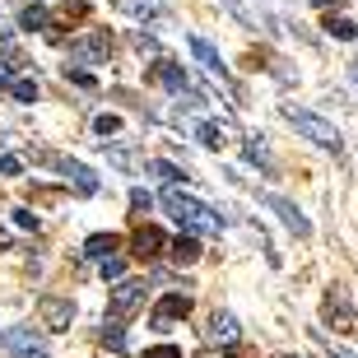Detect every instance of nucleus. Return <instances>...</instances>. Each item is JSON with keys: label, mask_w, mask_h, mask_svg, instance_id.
Listing matches in <instances>:
<instances>
[{"label": "nucleus", "mask_w": 358, "mask_h": 358, "mask_svg": "<svg viewBox=\"0 0 358 358\" xmlns=\"http://www.w3.org/2000/svg\"><path fill=\"white\" fill-rule=\"evenodd\" d=\"M126 275V261H121V256H107L103 261V279H121Z\"/></svg>", "instance_id": "23"}, {"label": "nucleus", "mask_w": 358, "mask_h": 358, "mask_svg": "<svg viewBox=\"0 0 358 358\" xmlns=\"http://www.w3.org/2000/svg\"><path fill=\"white\" fill-rule=\"evenodd\" d=\"M163 205H168V214H173L182 228H191V233H219V228H224V219H219L210 205H200L196 196H182L177 186L163 191Z\"/></svg>", "instance_id": "1"}, {"label": "nucleus", "mask_w": 358, "mask_h": 358, "mask_svg": "<svg viewBox=\"0 0 358 358\" xmlns=\"http://www.w3.org/2000/svg\"><path fill=\"white\" fill-rule=\"evenodd\" d=\"M191 317V293H163L159 303H154V312H149V326L154 331H173L177 321Z\"/></svg>", "instance_id": "4"}, {"label": "nucleus", "mask_w": 358, "mask_h": 358, "mask_svg": "<svg viewBox=\"0 0 358 358\" xmlns=\"http://www.w3.org/2000/svg\"><path fill=\"white\" fill-rule=\"evenodd\" d=\"M145 358H182V349L177 345H154V349H145Z\"/></svg>", "instance_id": "26"}, {"label": "nucleus", "mask_w": 358, "mask_h": 358, "mask_svg": "<svg viewBox=\"0 0 358 358\" xmlns=\"http://www.w3.org/2000/svg\"><path fill=\"white\" fill-rule=\"evenodd\" d=\"M168 252H173L177 266H196V261H200V242H196V233H182V238H177Z\"/></svg>", "instance_id": "13"}, {"label": "nucleus", "mask_w": 358, "mask_h": 358, "mask_svg": "<svg viewBox=\"0 0 358 358\" xmlns=\"http://www.w3.org/2000/svg\"><path fill=\"white\" fill-rule=\"evenodd\" d=\"M107 52H112V38H107V33H93L89 42H75V47H70L75 61H103Z\"/></svg>", "instance_id": "10"}, {"label": "nucleus", "mask_w": 358, "mask_h": 358, "mask_svg": "<svg viewBox=\"0 0 358 358\" xmlns=\"http://www.w3.org/2000/svg\"><path fill=\"white\" fill-rule=\"evenodd\" d=\"M84 14H89V5H84V0H75V5H66V10H61V19L70 24V19H84Z\"/></svg>", "instance_id": "28"}, {"label": "nucleus", "mask_w": 358, "mask_h": 358, "mask_svg": "<svg viewBox=\"0 0 358 358\" xmlns=\"http://www.w3.org/2000/svg\"><path fill=\"white\" fill-rule=\"evenodd\" d=\"M103 345H107V349H117V354L126 349V335H121V321H107V326H103Z\"/></svg>", "instance_id": "19"}, {"label": "nucleus", "mask_w": 358, "mask_h": 358, "mask_svg": "<svg viewBox=\"0 0 358 358\" xmlns=\"http://www.w3.org/2000/svg\"><path fill=\"white\" fill-rule=\"evenodd\" d=\"M0 340H5V335H0Z\"/></svg>", "instance_id": "34"}, {"label": "nucleus", "mask_w": 358, "mask_h": 358, "mask_svg": "<svg viewBox=\"0 0 358 358\" xmlns=\"http://www.w3.org/2000/svg\"><path fill=\"white\" fill-rule=\"evenodd\" d=\"M228 358H242V354H228Z\"/></svg>", "instance_id": "33"}, {"label": "nucleus", "mask_w": 358, "mask_h": 358, "mask_svg": "<svg viewBox=\"0 0 358 358\" xmlns=\"http://www.w3.org/2000/svg\"><path fill=\"white\" fill-rule=\"evenodd\" d=\"M38 317H42V326H47V331H66L70 321H75V303H70V298H42V303H38Z\"/></svg>", "instance_id": "6"}, {"label": "nucleus", "mask_w": 358, "mask_h": 358, "mask_svg": "<svg viewBox=\"0 0 358 358\" xmlns=\"http://www.w3.org/2000/svg\"><path fill=\"white\" fill-rule=\"evenodd\" d=\"M191 52H196V61H205V66H210L214 75L228 84V70H224V61H219V52H214L210 42H205V38H191Z\"/></svg>", "instance_id": "14"}, {"label": "nucleus", "mask_w": 358, "mask_h": 358, "mask_svg": "<svg viewBox=\"0 0 358 358\" xmlns=\"http://www.w3.org/2000/svg\"><path fill=\"white\" fill-rule=\"evenodd\" d=\"M261 200H266L270 210H275L279 219H284V228H293L298 238H307V233H312V224H307V219H303V210H298L293 200H284V196H261Z\"/></svg>", "instance_id": "7"}, {"label": "nucleus", "mask_w": 358, "mask_h": 358, "mask_svg": "<svg viewBox=\"0 0 358 358\" xmlns=\"http://www.w3.org/2000/svg\"><path fill=\"white\" fill-rule=\"evenodd\" d=\"M284 121H289L293 131L303 135V140H312V145H321V149H340V131H335L331 121H321L317 112H303V107H284Z\"/></svg>", "instance_id": "2"}, {"label": "nucleus", "mask_w": 358, "mask_h": 358, "mask_svg": "<svg viewBox=\"0 0 358 358\" xmlns=\"http://www.w3.org/2000/svg\"><path fill=\"white\" fill-rule=\"evenodd\" d=\"M354 80H358V66H354Z\"/></svg>", "instance_id": "32"}, {"label": "nucleus", "mask_w": 358, "mask_h": 358, "mask_svg": "<svg viewBox=\"0 0 358 358\" xmlns=\"http://www.w3.org/2000/svg\"><path fill=\"white\" fill-rule=\"evenodd\" d=\"M149 75H154L163 89H173V93H182V89H186V70L177 66V61H159V66L149 70Z\"/></svg>", "instance_id": "11"}, {"label": "nucleus", "mask_w": 358, "mask_h": 358, "mask_svg": "<svg viewBox=\"0 0 358 358\" xmlns=\"http://www.w3.org/2000/svg\"><path fill=\"white\" fill-rule=\"evenodd\" d=\"M14 224L28 228V233H38V214H33V210H14Z\"/></svg>", "instance_id": "24"}, {"label": "nucleus", "mask_w": 358, "mask_h": 358, "mask_svg": "<svg viewBox=\"0 0 358 358\" xmlns=\"http://www.w3.org/2000/svg\"><path fill=\"white\" fill-rule=\"evenodd\" d=\"M326 317L335 321V331H354V307H349L345 289H331V293H326Z\"/></svg>", "instance_id": "9"}, {"label": "nucleus", "mask_w": 358, "mask_h": 358, "mask_svg": "<svg viewBox=\"0 0 358 358\" xmlns=\"http://www.w3.org/2000/svg\"><path fill=\"white\" fill-rule=\"evenodd\" d=\"M312 5H321V10H335V5H340V0H312Z\"/></svg>", "instance_id": "31"}, {"label": "nucleus", "mask_w": 358, "mask_h": 358, "mask_svg": "<svg viewBox=\"0 0 358 358\" xmlns=\"http://www.w3.org/2000/svg\"><path fill=\"white\" fill-rule=\"evenodd\" d=\"M112 252H121V238H117V233H93V238L84 242V256H93V261H107Z\"/></svg>", "instance_id": "12"}, {"label": "nucleus", "mask_w": 358, "mask_h": 358, "mask_svg": "<svg viewBox=\"0 0 358 358\" xmlns=\"http://www.w3.org/2000/svg\"><path fill=\"white\" fill-rule=\"evenodd\" d=\"M52 24V14L42 10V5H28L24 14H19V28H28V33H33V28H47Z\"/></svg>", "instance_id": "16"}, {"label": "nucleus", "mask_w": 358, "mask_h": 358, "mask_svg": "<svg viewBox=\"0 0 358 358\" xmlns=\"http://www.w3.org/2000/svg\"><path fill=\"white\" fill-rule=\"evenodd\" d=\"M317 340H321V345H326V349H331V354H335V358H358V354H349V349H340V345H331V335H321V331H317Z\"/></svg>", "instance_id": "29"}, {"label": "nucleus", "mask_w": 358, "mask_h": 358, "mask_svg": "<svg viewBox=\"0 0 358 358\" xmlns=\"http://www.w3.org/2000/svg\"><path fill=\"white\" fill-rule=\"evenodd\" d=\"M210 340H224V345H233V340H238V321L228 317V312H224V317H214V321H210Z\"/></svg>", "instance_id": "15"}, {"label": "nucleus", "mask_w": 358, "mask_h": 358, "mask_svg": "<svg viewBox=\"0 0 358 358\" xmlns=\"http://www.w3.org/2000/svg\"><path fill=\"white\" fill-rule=\"evenodd\" d=\"M131 210L135 214H149V210H154V196H149V191H131Z\"/></svg>", "instance_id": "22"}, {"label": "nucleus", "mask_w": 358, "mask_h": 358, "mask_svg": "<svg viewBox=\"0 0 358 358\" xmlns=\"http://www.w3.org/2000/svg\"><path fill=\"white\" fill-rule=\"evenodd\" d=\"M0 89H14V70L5 66V61H0Z\"/></svg>", "instance_id": "30"}, {"label": "nucleus", "mask_w": 358, "mask_h": 358, "mask_svg": "<svg viewBox=\"0 0 358 358\" xmlns=\"http://www.w3.org/2000/svg\"><path fill=\"white\" fill-rule=\"evenodd\" d=\"M93 131H98V135H117L121 121H117V117H98V121H93Z\"/></svg>", "instance_id": "27"}, {"label": "nucleus", "mask_w": 358, "mask_h": 358, "mask_svg": "<svg viewBox=\"0 0 358 358\" xmlns=\"http://www.w3.org/2000/svg\"><path fill=\"white\" fill-rule=\"evenodd\" d=\"M140 307H145V279H126V284H117L112 298H107V317L126 321V317H135Z\"/></svg>", "instance_id": "3"}, {"label": "nucleus", "mask_w": 358, "mask_h": 358, "mask_svg": "<svg viewBox=\"0 0 358 358\" xmlns=\"http://www.w3.org/2000/svg\"><path fill=\"white\" fill-rule=\"evenodd\" d=\"M14 98H19V103H38V84H33V80H14Z\"/></svg>", "instance_id": "20"}, {"label": "nucleus", "mask_w": 358, "mask_h": 358, "mask_svg": "<svg viewBox=\"0 0 358 358\" xmlns=\"http://www.w3.org/2000/svg\"><path fill=\"white\" fill-rule=\"evenodd\" d=\"M47 163H52L56 173H66L70 182H75V191H80V196H93V191H98V177H93L80 159H61V154H47Z\"/></svg>", "instance_id": "5"}, {"label": "nucleus", "mask_w": 358, "mask_h": 358, "mask_svg": "<svg viewBox=\"0 0 358 358\" xmlns=\"http://www.w3.org/2000/svg\"><path fill=\"white\" fill-rule=\"evenodd\" d=\"M131 247H135L131 256H140V261H154V256H159L163 247H168V238H163V228L145 224V228H140V233H135V238H131Z\"/></svg>", "instance_id": "8"}, {"label": "nucleus", "mask_w": 358, "mask_h": 358, "mask_svg": "<svg viewBox=\"0 0 358 358\" xmlns=\"http://www.w3.org/2000/svg\"><path fill=\"white\" fill-rule=\"evenodd\" d=\"M247 159L261 163V168H270V154H266V145H261V135H252V140H247Z\"/></svg>", "instance_id": "21"}, {"label": "nucleus", "mask_w": 358, "mask_h": 358, "mask_svg": "<svg viewBox=\"0 0 358 358\" xmlns=\"http://www.w3.org/2000/svg\"><path fill=\"white\" fill-rule=\"evenodd\" d=\"M196 135H200V145H210V149H219V145H224V126H214V121H200V126H196Z\"/></svg>", "instance_id": "18"}, {"label": "nucleus", "mask_w": 358, "mask_h": 358, "mask_svg": "<svg viewBox=\"0 0 358 358\" xmlns=\"http://www.w3.org/2000/svg\"><path fill=\"white\" fill-rule=\"evenodd\" d=\"M326 33H331V38H340V42H354L358 38V24H349V19H340V14H335V19H326Z\"/></svg>", "instance_id": "17"}, {"label": "nucleus", "mask_w": 358, "mask_h": 358, "mask_svg": "<svg viewBox=\"0 0 358 358\" xmlns=\"http://www.w3.org/2000/svg\"><path fill=\"white\" fill-rule=\"evenodd\" d=\"M0 173H5V177H19V173H24V163L14 159V154H0Z\"/></svg>", "instance_id": "25"}]
</instances>
